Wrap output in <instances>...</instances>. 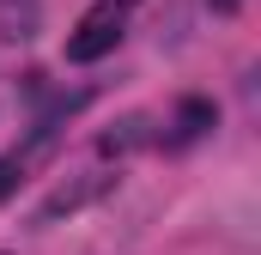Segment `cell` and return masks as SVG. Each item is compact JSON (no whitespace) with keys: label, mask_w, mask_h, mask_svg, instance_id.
Listing matches in <instances>:
<instances>
[{"label":"cell","mask_w":261,"mask_h":255,"mask_svg":"<svg viewBox=\"0 0 261 255\" xmlns=\"http://www.w3.org/2000/svg\"><path fill=\"white\" fill-rule=\"evenodd\" d=\"M116 43H122V6H91L67 37V61H103Z\"/></svg>","instance_id":"6da1fadb"},{"label":"cell","mask_w":261,"mask_h":255,"mask_svg":"<svg viewBox=\"0 0 261 255\" xmlns=\"http://www.w3.org/2000/svg\"><path fill=\"white\" fill-rule=\"evenodd\" d=\"M237 6H243V0H213V12H237Z\"/></svg>","instance_id":"277c9868"},{"label":"cell","mask_w":261,"mask_h":255,"mask_svg":"<svg viewBox=\"0 0 261 255\" xmlns=\"http://www.w3.org/2000/svg\"><path fill=\"white\" fill-rule=\"evenodd\" d=\"M206 128H213V104L189 97V104L176 110V134H170V140H195V134H206Z\"/></svg>","instance_id":"7a4b0ae2"},{"label":"cell","mask_w":261,"mask_h":255,"mask_svg":"<svg viewBox=\"0 0 261 255\" xmlns=\"http://www.w3.org/2000/svg\"><path fill=\"white\" fill-rule=\"evenodd\" d=\"M24 170H31V164H24V152H6V158H0V200L24 183Z\"/></svg>","instance_id":"3957f363"}]
</instances>
